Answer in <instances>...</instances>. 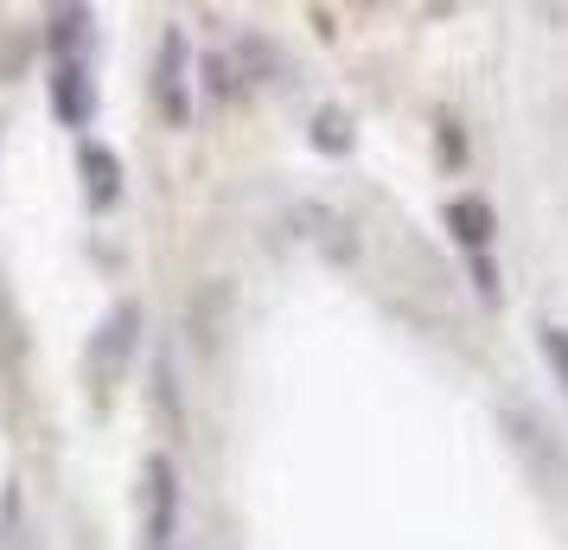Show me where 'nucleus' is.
<instances>
[{"instance_id": "nucleus-7", "label": "nucleus", "mask_w": 568, "mask_h": 550, "mask_svg": "<svg viewBox=\"0 0 568 550\" xmlns=\"http://www.w3.org/2000/svg\"><path fill=\"white\" fill-rule=\"evenodd\" d=\"M78 167H83V199L103 211V206H115V192H122V160L109 154L103 141H83L78 148Z\"/></svg>"}, {"instance_id": "nucleus-6", "label": "nucleus", "mask_w": 568, "mask_h": 550, "mask_svg": "<svg viewBox=\"0 0 568 550\" xmlns=\"http://www.w3.org/2000/svg\"><path fill=\"white\" fill-rule=\"evenodd\" d=\"M154 97H160V109H166V122H185V116H192V109H185V39H180V32H166V39H160Z\"/></svg>"}, {"instance_id": "nucleus-11", "label": "nucleus", "mask_w": 568, "mask_h": 550, "mask_svg": "<svg viewBox=\"0 0 568 550\" xmlns=\"http://www.w3.org/2000/svg\"><path fill=\"white\" fill-rule=\"evenodd\" d=\"M313 141H320L326 154H345V148H352V122H345L338 109H320V116H313Z\"/></svg>"}, {"instance_id": "nucleus-1", "label": "nucleus", "mask_w": 568, "mask_h": 550, "mask_svg": "<svg viewBox=\"0 0 568 550\" xmlns=\"http://www.w3.org/2000/svg\"><path fill=\"white\" fill-rule=\"evenodd\" d=\"M498 429H505L511 454L524 461V473L537 480L542 493H568V448L530 403H505V410H498Z\"/></svg>"}, {"instance_id": "nucleus-4", "label": "nucleus", "mask_w": 568, "mask_h": 550, "mask_svg": "<svg viewBox=\"0 0 568 550\" xmlns=\"http://www.w3.org/2000/svg\"><path fill=\"white\" fill-rule=\"evenodd\" d=\"M287 224H294V237L301 243H313L326 262H358V231H352V218L345 211H333V206H320V199H301V206L287 211Z\"/></svg>"}, {"instance_id": "nucleus-3", "label": "nucleus", "mask_w": 568, "mask_h": 550, "mask_svg": "<svg viewBox=\"0 0 568 550\" xmlns=\"http://www.w3.org/2000/svg\"><path fill=\"white\" fill-rule=\"evenodd\" d=\"M180 538V468L173 454L141 461V550H173Z\"/></svg>"}, {"instance_id": "nucleus-10", "label": "nucleus", "mask_w": 568, "mask_h": 550, "mask_svg": "<svg viewBox=\"0 0 568 550\" xmlns=\"http://www.w3.org/2000/svg\"><path fill=\"white\" fill-rule=\"evenodd\" d=\"M27 359V333H20V308H13V294L0 282V371H20Z\"/></svg>"}, {"instance_id": "nucleus-13", "label": "nucleus", "mask_w": 568, "mask_h": 550, "mask_svg": "<svg viewBox=\"0 0 568 550\" xmlns=\"http://www.w3.org/2000/svg\"><path fill=\"white\" fill-rule=\"evenodd\" d=\"M0 531H7V538H0L7 550H20V544H27V531H20V487L7 493V506H0Z\"/></svg>"}, {"instance_id": "nucleus-5", "label": "nucleus", "mask_w": 568, "mask_h": 550, "mask_svg": "<svg viewBox=\"0 0 568 550\" xmlns=\"http://www.w3.org/2000/svg\"><path fill=\"white\" fill-rule=\"evenodd\" d=\"M224 327H231V282H205V289L192 294V308H185V333L211 359L224 346Z\"/></svg>"}, {"instance_id": "nucleus-14", "label": "nucleus", "mask_w": 568, "mask_h": 550, "mask_svg": "<svg viewBox=\"0 0 568 550\" xmlns=\"http://www.w3.org/2000/svg\"><path fill=\"white\" fill-rule=\"evenodd\" d=\"M440 160L454 167V160H466V134H454V122L440 116Z\"/></svg>"}, {"instance_id": "nucleus-9", "label": "nucleus", "mask_w": 568, "mask_h": 550, "mask_svg": "<svg viewBox=\"0 0 568 550\" xmlns=\"http://www.w3.org/2000/svg\"><path fill=\"white\" fill-rule=\"evenodd\" d=\"M447 224H454V237H460L466 250H486L491 243V206L486 199H454V206H447Z\"/></svg>"}, {"instance_id": "nucleus-2", "label": "nucleus", "mask_w": 568, "mask_h": 550, "mask_svg": "<svg viewBox=\"0 0 568 550\" xmlns=\"http://www.w3.org/2000/svg\"><path fill=\"white\" fill-rule=\"evenodd\" d=\"M134 346H141V301H115L109 308V320L90 333V352H83V371H90V384H97V397H115V384L129 378V359Z\"/></svg>"}, {"instance_id": "nucleus-12", "label": "nucleus", "mask_w": 568, "mask_h": 550, "mask_svg": "<svg viewBox=\"0 0 568 550\" xmlns=\"http://www.w3.org/2000/svg\"><path fill=\"white\" fill-rule=\"evenodd\" d=\"M542 333V352H549V366H556V378H562L568 391V327H537Z\"/></svg>"}, {"instance_id": "nucleus-8", "label": "nucleus", "mask_w": 568, "mask_h": 550, "mask_svg": "<svg viewBox=\"0 0 568 550\" xmlns=\"http://www.w3.org/2000/svg\"><path fill=\"white\" fill-rule=\"evenodd\" d=\"M52 97H58V116H64V122H90V109H97V97H90V78H83L78 64H58Z\"/></svg>"}]
</instances>
